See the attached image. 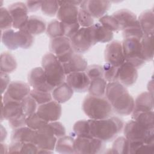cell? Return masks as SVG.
I'll list each match as a JSON object with an SVG mask.
<instances>
[{"instance_id":"obj_56","label":"cell","mask_w":154,"mask_h":154,"mask_svg":"<svg viewBox=\"0 0 154 154\" xmlns=\"http://www.w3.org/2000/svg\"><path fill=\"white\" fill-rule=\"evenodd\" d=\"M26 6L29 12H34L37 11L41 7L42 1H28L25 2Z\"/></svg>"},{"instance_id":"obj_5","label":"cell","mask_w":154,"mask_h":154,"mask_svg":"<svg viewBox=\"0 0 154 154\" xmlns=\"http://www.w3.org/2000/svg\"><path fill=\"white\" fill-rule=\"evenodd\" d=\"M122 45L125 61L132 64L137 69L144 64L146 61L141 53V40L126 38L123 39Z\"/></svg>"},{"instance_id":"obj_23","label":"cell","mask_w":154,"mask_h":154,"mask_svg":"<svg viewBox=\"0 0 154 154\" xmlns=\"http://www.w3.org/2000/svg\"><path fill=\"white\" fill-rule=\"evenodd\" d=\"M153 94L149 91L140 93L134 101V107L132 113L153 111Z\"/></svg>"},{"instance_id":"obj_57","label":"cell","mask_w":154,"mask_h":154,"mask_svg":"<svg viewBox=\"0 0 154 154\" xmlns=\"http://www.w3.org/2000/svg\"><path fill=\"white\" fill-rule=\"evenodd\" d=\"M1 153H8V147L5 143L2 142L1 143Z\"/></svg>"},{"instance_id":"obj_22","label":"cell","mask_w":154,"mask_h":154,"mask_svg":"<svg viewBox=\"0 0 154 154\" xmlns=\"http://www.w3.org/2000/svg\"><path fill=\"white\" fill-rule=\"evenodd\" d=\"M112 16L117 20L120 30H123L138 23V19L135 14L127 9L119 10L114 12Z\"/></svg>"},{"instance_id":"obj_49","label":"cell","mask_w":154,"mask_h":154,"mask_svg":"<svg viewBox=\"0 0 154 154\" xmlns=\"http://www.w3.org/2000/svg\"><path fill=\"white\" fill-rule=\"evenodd\" d=\"M78 22L81 28H88L94 24V19L87 11L79 8Z\"/></svg>"},{"instance_id":"obj_9","label":"cell","mask_w":154,"mask_h":154,"mask_svg":"<svg viewBox=\"0 0 154 154\" xmlns=\"http://www.w3.org/2000/svg\"><path fill=\"white\" fill-rule=\"evenodd\" d=\"M28 81L33 89L39 91L51 93L55 88L48 82L42 67H37L30 70L28 75Z\"/></svg>"},{"instance_id":"obj_40","label":"cell","mask_w":154,"mask_h":154,"mask_svg":"<svg viewBox=\"0 0 154 154\" xmlns=\"http://www.w3.org/2000/svg\"><path fill=\"white\" fill-rule=\"evenodd\" d=\"M20 103L22 112L26 117L36 112L38 105L30 95L24 98L20 102Z\"/></svg>"},{"instance_id":"obj_52","label":"cell","mask_w":154,"mask_h":154,"mask_svg":"<svg viewBox=\"0 0 154 154\" xmlns=\"http://www.w3.org/2000/svg\"><path fill=\"white\" fill-rule=\"evenodd\" d=\"M8 120L10 126L13 129H16L26 126V117L23 113L14 117H13Z\"/></svg>"},{"instance_id":"obj_30","label":"cell","mask_w":154,"mask_h":154,"mask_svg":"<svg viewBox=\"0 0 154 154\" xmlns=\"http://www.w3.org/2000/svg\"><path fill=\"white\" fill-rule=\"evenodd\" d=\"M14 42L17 48L28 49L33 44V35L23 29H19L14 32Z\"/></svg>"},{"instance_id":"obj_4","label":"cell","mask_w":154,"mask_h":154,"mask_svg":"<svg viewBox=\"0 0 154 154\" xmlns=\"http://www.w3.org/2000/svg\"><path fill=\"white\" fill-rule=\"evenodd\" d=\"M125 137L129 141L154 144V129H149L132 119L123 126Z\"/></svg>"},{"instance_id":"obj_37","label":"cell","mask_w":154,"mask_h":154,"mask_svg":"<svg viewBox=\"0 0 154 154\" xmlns=\"http://www.w3.org/2000/svg\"><path fill=\"white\" fill-rule=\"evenodd\" d=\"M46 34L51 38L64 36V27L62 22L58 20L51 21L46 28Z\"/></svg>"},{"instance_id":"obj_13","label":"cell","mask_w":154,"mask_h":154,"mask_svg":"<svg viewBox=\"0 0 154 154\" xmlns=\"http://www.w3.org/2000/svg\"><path fill=\"white\" fill-rule=\"evenodd\" d=\"M57 139L48 126V123L42 129L37 131L34 143L37 146L39 149L53 151L55 149Z\"/></svg>"},{"instance_id":"obj_24","label":"cell","mask_w":154,"mask_h":154,"mask_svg":"<svg viewBox=\"0 0 154 154\" xmlns=\"http://www.w3.org/2000/svg\"><path fill=\"white\" fill-rule=\"evenodd\" d=\"M90 28L94 45L97 43L109 42L113 38V32L104 28L100 23H94Z\"/></svg>"},{"instance_id":"obj_38","label":"cell","mask_w":154,"mask_h":154,"mask_svg":"<svg viewBox=\"0 0 154 154\" xmlns=\"http://www.w3.org/2000/svg\"><path fill=\"white\" fill-rule=\"evenodd\" d=\"M129 141L125 137H120L116 138L111 149V153L127 154L129 153Z\"/></svg>"},{"instance_id":"obj_42","label":"cell","mask_w":154,"mask_h":154,"mask_svg":"<svg viewBox=\"0 0 154 154\" xmlns=\"http://www.w3.org/2000/svg\"><path fill=\"white\" fill-rule=\"evenodd\" d=\"M59 7L58 1H43L40 8L44 14L52 17L57 14Z\"/></svg>"},{"instance_id":"obj_12","label":"cell","mask_w":154,"mask_h":154,"mask_svg":"<svg viewBox=\"0 0 154 154\" xmlns=\"http://www.w3.org/2000/svg\"><path fill=\"white\" fill-rule=\"evenodd\" d=\"M58 4L60 7L57 15L59 21L66 24L78 23V7L70 4L67 1H58Z\"/></svg>"},{"instance_id":"obj_6","label":"cell","mask_w":154,"mask_h":154,"mask_svg":"<svg viewBox=\"0 0 154 154\" xmlns=\"http://www.w3.org/2000/svg\"><path fill=\"white\" fill-rule=\"evenodd\" d=\"M49 49L51 53L54 54L62 63L69 61L74 54L70 38L65 36L51 38Z\"/></svg>"},{"instance_id":"obj_39","label":"cell","mask_w":154,"mask_h":154,"mask_svg":"<svg viewBox=\"0 0 154 154\" xmlns=\"http://www.w3.org/2000/svg\"><path fill=\"white\" fill-rule=\"evenodd\" d=\"M26 126L29 128L38 131L43 128L48 123L42 119L37 112H35L26 117Z\"/></svg>"},{"instance_id":"obj_47","label":"cell","mask_w":154,"mask_h":154,"mask_svg":"<svg viewBox=\"0 0 154 154\" xmlns=\"http://www.w3.org/2000/svg\"><path fill=\"white\" fill-rule=\"evenodd\" d=\"M122 31V34L124 38H135L141 40L144 35V33L140 27L138 22L135 25L127 28Z\"/></svg>"},{"instance_id":"obj_53","label":"cell","mask_w":154,"mask_h":154,"mask_svg":"<svg viewBox=\"0 0 154 154\" xmlns=\"http://www.w3.org/2000/svg\"><path fill=\"white\" fill-rule=\"evenodd\" d=\"M39 148L32 143H23L21 153H38Z\"/></svg>"},{"instance_id":"obj_2","label":"cell","mask_w":154,"mask_h":154,"mask_svg":"<svg viewBox=\"0 0 154 154\" xmlns=\"http://www.w3.org/2000/svg\"><path fill=\"white\" fill-rule=\"evenodd\" d=\"M82 109L85 115L93 120L106 119L111 116L112 108L106 97L87 96L82 102Z\"/></svg>"},{"instance_id":"obj_54","label":"cell","mask_w":154,"mask_h":154,"mask_svg":"<svg viewBox=\"0 0 154 154\" xmlns=\"http://www.w3.org/2000/svg\"><path fill=\"white\" fill-rule=\"evenodd\" d=\"M0 77H1V94H2L6 91L10 82V78L7 73H4L1 72L0 73Z\"/></svg>"},{"instance_id":"obj_21","label":"cell","mask_w":154,"mask_h":154,"mask_svg":"<svg viewBox=\"0 0 154 154\" xmlns=\"http://www.w3.org/2000/svg\"><path fill=\"white\" fill-rule=\"evenodd\" d=\"M65 74L73 72H85L88 67L87 61L80 54L76 53L67 62L63 63Z\"/></svg>"},{"instance_id":"obj_31","label":"cell","mask_w":154,"mask_h":154,"mask_svg":"<svg viewBox=\"0 0 154 154\" xmlns=\"http://www.w3.org/2000/svg\"><path fill=\"white\" fill-rule=\"evenodd\" d=\"M75 139L68 135H64L57 139L55 149L61 153H75Z\"/></svg>"},{"instance_id":"obj_36","label":"cell","mask_w":154,"mask_h":154,"mask_svg":"<svg viewBox=\"0 0 154 154\" xmlns=\"http://www.w3.org/2000/svg\"><path fill=\"white\" fill-rule=\"evenodd\" d=\"M154 153V144L138 141H129V153L151 154Z\"/></svg>"},{"instance_id":"obj_46","label":"cell","mask_w":154,"mask_h":154,"mask_svg":"<svg viewBox=\"0 0 154 154\" xmlns=\"http://www.w3.org/2000/svg\"><path fill=\"white\" fill-rule=\"evenodd\" d=\"M14 32L13 29L1 31L2 42L10 50H16L17 49L14 43Z\"/></svg>"},{"instance_id":"obj_14","label":"cell","mask_w":154,"mask_h":154,"mask_svg":"<svg viewBox=\"0 0 154 154\" xmlns=\"http://www.w3.org/2000/svg\"><path fill=\"white\" fill-rule=\"evenodd\" d=\"M36 112L48 123L57 121L61 116L62 108L60 103L51 100L38 105Z\"/></svg>"},{"instance_id":"obj_34","label":"cell","mask_w":154,"mask_h":154,"mask_svg":"<svg viewBox=\"0 0 154 154\" xmlns=\"http://www.w3.org/2000/svg\"><path fill=\"white\" fill-rule=\"evenodd\" d=\"M154 113L153 111L132 113V119L149 129H154Z\"/></svg>"},{"instance_id":"obj_28","label":"cell","mask_w":154,"mask_h":154,"mask_svg":"<svg viewBox=\"0 0 154 154\" xmlns=\"http://www.w3.org/2000/svg\"><path fill=\"white\" fill-rule=\"evenodd\" d=\"M138 22L144 35L153 34L154 13L153 10H147L141 13Z\"/></svg>"},{"instance_id":"obj_32","label":"cell","mask_w":154,"mask_h":154,"mask_svg":"<svg viewBox=\"0 0 154 154\" xmlns=\"http://www.w3.org/2000/svg\"><path fill=\"white\" fill-rule=\"evenodd\" d=\"M17 61L15 57L8 52H4L1 54L0 70L4 73H11L17 68Z\"/></svg>"},{"instance_id":"obj_1","label":"cell","mask_w":154,"mask_h":154,"mask_svg":"<svg viewBox=\"0 0 154 154\" xmlns=\"http://www.w3.org/2000/svg\"><path fill=\"white\" fill-rule=\"evenodd\" d=\"M92 137L103 142H109L116 138L124 126L123 121L115 116L99 120H88Z\"/></svg>"},{"instance_id":"obj_11","label":"cell","mask_w":154,"mask_h":154,"mask_svg":"<svg viewBox=\"0 0 154 154\" xmlns=\"http://www.w3.org/2000/svg\"><path fill=\"white\" fill-rule=\"evenodd\" d=\"M9 13L13 19V27L15 29H22L26 24L29 16L28 10L25 3L14 2L8 7Z\"/></svg>"},{"instance_id":"obj_27","label":"cell","mask_w":154,"mask_h":154,"mask_svg":"<svg viewBox=\"0 0 154 154\" xmlns=\"http://www.w3.org/2000/svg\"><path fill=\"white\" fill-rule=\"evenodd\" d=\"M73 89L66 82L55 87L52 91L54 100L59 103H63L70 100L73 94Z\"/></svg>"},{"instance_id":"obj_25","label":"cell","mask_w":154,"mask_h":154,"mask_svg":"<svg viewBox=\"0 0 154 154\" xmlns=\"http://www.w3.org/2000/svg\"><path fill=\"white\" fill-rule=\"evenodd\" d=\"M46 23L45 20L37 16H31L22 28L32 35L41 34L46 30Z\"/></svg>"},{"instance_id":"obj_45","label":"cell","mask_w":154,"mask_h":154,"mask_svg":"<svg viewBox=\"0 0 154 154\" xmlns=\"http://www.w3.org/2000/svg\"><path fill=\"white\" fill-rule=\"evenodd\" d=\"M0 25L1 31L10 29L13 26V19L8 8H0Z\"/></svg>"},{"instance_id":"obj_15","label":"cell","mask_w":154,"mask_h":154,"mask_svg":"<svg viewBox=\"0 0 154 154\" xmlns=\"http://www.w3.org/2000/svg\"><path fill=\"white\" fill-rule=\"evenodd\" d=\"M111 7L108 1L87 0L82 1L80 8L87 11L93 18H100L105 15Z\"/></svg>"},{"instance_id":"obj_48","label":"cell","mask_w":154,"mask_h":154,"mask_svg":"<svg viewBox=\"0 0 154 154\" xmlns=\"http://www.w3.org/2000/svg\"><path fill=\"white\" fill-rule=\"evenodd\" d=\"M102 67L103 69V78L106 82H111L117 81L118 67L108 63H106Z\"/></svg>"},{"instance_id":"obj_8","label":"cell","mask_w":154,"mask_h":154,"mask_svg":"<svg viewBox=\"0 0 154 154\" xmlns=\"http://www.w3.org/2000/svg\"><path fill=\"white\" fill-rule=\"evenodd\" d=\"M69 38L73 51L78 54L86 52L94 45L90 27L80 28Z\"/></svg>"},{"instance_id":"obj_3","label":"cell","mask_w":154,"mask_h":154,"mask_svg":"<svg viewBox=\"0 0 154 154\" xmlns=\"http://www.w3.org/2000/svg\"><path fill=\"white\" fill-rule=\"evenodd\" d=\"M42 67L48 82L54 87L64 82L66 77L63 63L52 53L45 54L42 60Z\"/></svg>"},{"instance_id":"obj_16","label":"cell","mask_w":154,"mask_h":154,"mask_svg":"<svg viewBox=\"0 0 154 154\" xmlns=\"http://www.w3.org/2000/svg\"><path fill=\"white\" fill-rule=\"evenodd\" d=\"M134 101L128 91L117 97L111 103L112 111L120 116H129L133 111Z\"/></svg>"},{"instance_id":"obj_41","label":"cell","mask_w":154,"mask_h":154,"mask_svg":"<svg viewBox=\"0 0 154 154\" xmlns=\"http://www.w3.org/2000/svg\"><path fill=\"white\" fill-rule=\"evenodd\" d=\"M73 130L77 137H92L90 132V128L88 120H82L76 122L73 125Z\"/></svg>"},{"instance_id":"obj_35","label":"cell","mask_w":154,"mask_h":154,"mask_svg":"<svg viewBox=\"0 0 154 154\" xmlns=\"http://www.w3.org/2000/svg\"><path fill=\"white\" fill-rule=\"evenodd\" d=\"M106 85L107 82L103 78L91 80L88 91L91 96L103 97L105 95Z\"/></svg>"},{"instance_id":"obj_19","label":"cell","mask_w":154,"mask_h":154,"mask_svg":"<svg viewBox=\"0 0 154 154\" xmlns=\"http://www.w3.org/2000/svg\"><path fill=\"white\" fill-rule=\"evenodd\" d=\"M1 121L4 119L9 120L22 113L20 102L10 97L5 93L1 97Z\"/></svg>"},{"instance_id":"obj_51","label":"cell","mask_w":154,"mask_h":154,"mask_svg":"<svg viewBox=\"0 0 154 154\" xmlns=\"http://www.w3.org/2000/svg\"><path fill=\"white\" fill-rule=\"evenodd\" d=\"M48 126L57 138L66 135L65 127L61 122H58V120L48 123Z\"/></svg>"},{"instance_id":"obj_50","label":"cell","mask_w":154,"mask_h":154,"mask_svg":"<svg viewBox=\"0 0 154 154\" xmlns=\"http://www.w3.org/2000/svg\"><path fill=\"white\" fill-rule=\"evenodd\" d=\"M85 72L87 75L90 81L103 78V67L99 65H90L87 67Z\"/></svg>"},{"instance_id":"obj_55","label":"cell","mask_w":154,"mask_h":154,"mask_svg":"<svg viewBox=\"0 0 154 154\" xmlns=\"http://www.w3.org/2000/svg\"><path fill=\"white\" fill-rule=\"evenodd\" d=\"M23 143L12 141V143L8 146L9 153H20Z\"/></svg>"},{"instance_id":"obj_18","label":"cell","mask_w":154,"mask_h":154,"mask_svg":"<svg viewBox=\"0 0 154 154\" xmlns=\"http://www.w3.org/2000/svg\"><path fill=\"white\" fill-rule=\"evenodd\" d=\"M138 76L137 69L128 62L125 61L118 67L117 81L125 87L134 85L136 82Z\"/></svg>"},{"instance_id":"obj_20","label":"cell","mask_w":154,"mask_h":154,"mask_svg":"<svg viewBox=\"0 0 154 154\" xmlns=\"http://www.w3.org/2000/svg\"><path fill=\"white\" fill-rule=\"evenodd\" d=\"M29 84L22 81H12L10 83L5 93L11 99L21 102L29 95L31 90Z\"/></svg>"},{"instance_id":"obj_44","label":"cell","mask_w":154,"mask_h":154,"mask_svg":"<svg viewBox=\"0 0 154 154\" xmlns=\"http://www.w3.org/2000/svg\"><path fill=\"white\" fill-rule=\"evenodd\" d=\"M29 95L35 100L37 105H40L52 100V94L49 92L39 91L35 89L31 90Z\"/></svg>"},{"instance_id":"obj_43","label":"cell","mask_w":154,"mask_h":154,"mask_svg":"<svg viewBox=\"0 0 154 154\" xmlns=\"http://www.w3.org/2000/svg\"><path fill=\"white\" fill-rule=\"evenodd\" d=\"M99 23L106 29L111 32H116L120 30L117 20L112 16L105 14L99 18Z\"/></svg>"},{"instance_id":"obj_17","label":"cell","mask_w":154,"mask_h":154,"mask_svg":"<svg viewBox=\"0 0 154 154\" xmlns=\"http://www.w3.org/2000/svg\"><path fill=\"white\" fill-rule=\"evenodd\" d=\"M66 81L74 91L84 93L88 91L90 79L85 72H73L66 75Z\"/></svg>"},{"instance_id":"obj_29","label":"cell","mask_w":154,"mask_h":154,"mask_svg":"<svg viewBox=\"0 0 154 154\" xmlns=\"http://www.w3.org/2000/svg\"><path fill=\"white\" fill-rule=\"evenodd\" d=\"M126 91L128 90L126 87L119 81L111 82L107 83L105 96L111 104L117 97Z\"/></svg>"},{"instance_id":"obj_33","label":"cell","mask_w":154,"mask_h":154,"mask_svg":"<svg viewBox=\"0 0 154 154\" xmlns=\"http://www.w3.org/2000/svg\"><path fill=\"white\" fill-rule=\"evenodd\" d=\"M153 34L144 35L141 39V53L146 61H151L153 58Z\"/></svg>"},{"instance_id":"obj_7","label":"cell","mask_w":154,"mask_h":154,"mask_svg":"<svg viewBox=\"0 0 154 154\" xmlns=\"http://www.w3.org/2000/svg\"><path fill=\"white\" fill-rule=\"evenodd\" d=\"M75 153L96 154L105 150L104 142L93 137H77L74 141Z\"/></svg>"},{"instance_id":"obj_10","label":"cell","mask_w":154,"mask_h":154,"mask_svg":"<svg viewBox=\"0 0 154 154\" xmlns=\"http://www.w3.org/2000/svg\"><path fill=\"white\" fill-rule=\"evenodd\" d=\"M104 57L106 63L120 67L125 61L122 43L116 40L108 43L105 47Z\"/></svg>"},{"instance_id":"obj_26","label":"cell","mask_w":154,"mask_h":154,"mask_svg":"<svg viewBox=\"0 0 154 154\" xmlns=\"http://www.w3.org/2000/svg\"><path fill=\"white\" fill-rule=\"evenodd\" d=\"M36 133L37 131L25 126L14 129L11 134V139L12 141L34 143Z\"/></svg>"}]
</instances>
